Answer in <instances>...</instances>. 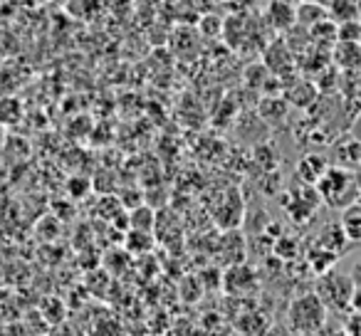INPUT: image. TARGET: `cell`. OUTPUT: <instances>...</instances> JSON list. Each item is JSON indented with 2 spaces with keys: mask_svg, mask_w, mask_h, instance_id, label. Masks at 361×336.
Returning a JSON list of instances; mask_svg holds the SVG:
<instances>
[{
  "mask_svg": "<svg viewBox=\"0 0 361 336\" xmlns=\"http://www.w3.org/2000/svg\"><path fill=\"white\" fill-rule=\"evenodd\" d=\"M314 188L326 206L341 208V211L361 198L359 183H356V178L346 171L344 166H329L326 173L319 178V183H317Z\"/></svg>",
  "mask_w": 361,
  "mask_h": 336,
  "instance_id": "6da1fadb",
  "label": "cell"
},
{
  "mask_svg": "<svg viewBox=\"0 0 361 336\" xmlns=\"http://www.w3.org/2000/svg\"><path fill=\"white\" fill-rule=\"evenodd\" d=\"M326 321V304L319 294H302L290 304V326L297 334H314Z\"/></svg>",
  "mask_w": 361,
  "mask_h": 336,
  "instance_id": "7a4b0ae2",
  "label": "cell"
},
{
  "mask_svg": "<svg viewBox=\"0 0 361 336\" xmlns=\"http://www.w3.org/2000/svg\"><path fill=\"white\" fill-rule=\"evenodd\" d=\"M326 306H334V309H346L351 306V294H354V282L349 275H339V272H326L319 280V292Z\"/></svg>",
  "mask_w": 361,
  "mask_h": 336,
  "instance_id": "3957f363",
  "label": "cell"
},
{
  "mask_svg": "<svg viewBox=\"0 0 361 336\" xmlns=\"http://www.w3.org/2000/svg\"><path fill=\"white\" fill-rule=\"evenodd\" d=\"M326 168H329V163H326L322 156L310 154L297 163V178H300L305 186H317L319 178L326 173Z\"/></svg>",
  "mask_w": 361,
  "mask_h": 336,
  "instance_id": "277c9868",
  "label": "cell"
},
{
  "mask_svg": "<svg viewBox=\"0 0 361 336\" xmlns=\"http://www.w3.org/2000/svg\"><path fill=\"white\" fill-rule=\"evenodd\" d=\"M341 228H344L349 242H361V203H351L341 213Z\"/></svg>",
  "mask_w": 361,
  "mask_h": 336,
  "instance_id": "5b68a950",
  "label": "cell"
},
{
  "mask_svg": "<svg viewBox=\"0 0 361 336\" xmlns=\"http://www.w3.org/2000/svg\"><path fill=\"white\" fill-rule=\"evenodd\" d=\"M346 242H349V237H346L341 223H334V225H326L324 230H322L319 242H317V245H322V247H326V250L341 255V252L346 250Z\"/></svg>",
  "mask_w": 361,
  "mask_h": 336,
  "instance_id": "8992f818",
  "label": "cell"
},
{
  "mask_svg": "<svg viewBox=\"0 0 361 336\" xmlns=\"http://www.w3.org/2000/svg\"><path fill=\"white\" fill-rule=\"evenodd\" d=\"M336 260H339V255L331 252V250H326V247H322V245H317L310 250V265L319 277L326 275V272H331V267L336 265Z\"/></svg>",
  "mask_w": 361,
  "mask_h": 336,
  "instance_id": "52a82bcc",
  "label": "cell"
},
{
  "mask_svg": "<svg viewBox=\"0 0 361 336\" xmlns=\"http://www.w3.org/2000/svg\"><path fill=\"white\" fill-rule=\"evenodd\" d=\"M129 228L131 230H141V232H154L156 228V213L149 206H136L129 213Z\"/></svg>",
  "mask_w": 361,
  "mask_h": 336,
  "instance_id": "ba28073f",
  "label": "cell"
},
{
  "mask_svg": "<svg viewBox=\"0 0 361 336\" xmlns=\"http://www.w3.org/2000/svg\"><path fill=\"white\" fill-rule=\"evenodd\" d=\"M231 275H235L238 280H233V277H226L228 290L243 292V290H252V287H255V272H252L250 267H245V265H235V267H233V270H231Z\"/></svg>",
  "mask_w": 361,
  "mask_h": 336,
  "instance_id": "9c48e42d",
  "label": "cell"
},
{
  "mask_svg": "<svg viewBox=\"0 0 361 336\" xmlns=\"http://www.w3.org/2000/svg\"><path fill=\"white\" fill-rule=\"evenodd\" d=\"M339 156H341V163L344 166L361 163V141L351 139L349 144H346V149H339Z\"/></svg>",
  "mask_w": 361,
  "mask_h": 336,
  "instance_id": "30bf717a",
  "label": "cell"
},
{
  "mask_svg": "<svg viewBox=\"0 0 361 336\" xmlns=\"http://www.w3.org/2000/svg\"><path fill=\"white\" fill-rule=\"evenodd\" d=\"M275 252H277V257H282V260H292V257L297 255V242L292 240V237H277Z\"/></svg>",
  "mask_w": 361,
  "mask_h": 336,
  "instance_id": "8fae6325",
  "label": "cell"
},
{
  "mask_svg": "<svg viewBox=\"0 0 361 336\" xmlns=\"http://www.w3.org/2000/svg\"><path fill=\"white\" fill-rule=\"evenodd\" d=\"M344 331L349 336H361V311H351L344 321Z\"/></svg>",
  "mask_w": 361,
  "mask_h": 336,
  "instance_id": "7c38bea8",
  "label": "cell"
},
{
  "mask_svg": "<svg viewBox=\"0 0 361 336\" xmlns=\"http://www.w3.org/2000/svg\"><path fill=\"white\" fill-rule=\"evenodd\" d=\"M349 277H351V282H354V287H361V260H356L354 265H351Z\"/></svg>",
  "mask_w": 361,
  "mask_h": 336,
  "instance_id": "4fadbf2b",
  "label": "cell"
},
{
  "mask_svg": "<svg viewBox=\"0 0 361 336\" xmlns=\"http://www.w3.org/2000/svg\"><path fill=\"white\" fill-rule=\"evenodd\" d=\"M351 309L361 311V287H354V294H351Z\"/></svg>",
  "mask_w": 361,
  "mask_h": 336,
  "instance_id": "5bb4252c",
  "label": "cell"
},
{
  "mask_svg": "<svg viewBox=\"0 0 361 336\" xmlns=\"http://www.w3.org/2000/svg\"><path fill=\"white\" fill-rule=\"evenodd\" d=\"M351 136H354L356 141H361V114L354 119V124H351Z\"/></svg>",
  "mask_w": 361,
  "mask_h": 336,
  "instance_id": "9a60e30c",
  "label": "cell"
},
{
  "mask_svg": "<svg viewBox=\"0 0 361 336\" xmlns=\"http://www.w3.org/2000/svg\"><path fill=\"white\" fill-rule=\"evenodd\" d=\"M334 336H349V334H346V331H336Z\"/></svg>",
  "mask_w": 361,
  "mask_h": 336,
  "instance_id": "2e32d148",
  "label": "cell"
},
{
  "mask_svg": "<svg viewBox=\"0 0 361 336\" xmlns=\"http://www.w3.org/2000/svg\"><path fill=\"white\" fill-rule=\"evenodd\" d=\"M6 3H11V0H0V6H6Z\"/></svg>",
  "mask_w": 361,
  "mask_h": 336,
  "instance_id": "e0dca14e",
  "label": "cell"
}]
</instances>
